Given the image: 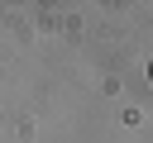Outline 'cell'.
<instances>
[{
    "label": "cell",
    "instance_id": "obj_1",
    "mask_svg": "<svg viewBox=\"0 0 153 143\" xmlns=\"http://www.w3.org/2000/svg\"><path fill=\"white\" fill-rule=\"evenodd\" d=\"M148 76H153V67H148Z\"/></svg>",
    "mask_w": 153,
    "mask_h": 143
}]
</instances>
